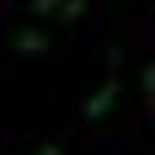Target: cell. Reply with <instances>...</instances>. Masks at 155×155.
I'll return each mask as SVG.
<instances>
[{"instance_id": "2", "label": "cell", "mask_w": 155, "mask_h": 155, "mask_svg": "<svg viewBox=\"0 0 155 155\" xmlns=\"http://www.w3.org/2000/svg\"><path fill=\"white\" fill-rule=\"evenodd\" d=\"M11 48L21 54V59H43V54H48V32H38V27H16Z\"/></svg>"}, {"instance_id": "5", "label": "cell", "mask_w": 155, "mask_h": 155, "mask_svg": "<svg viewBox=\"0 0 155 155\" xmlns=\"http://www.w3.org/2000/svg\"><path fill=\"white\" fill-rule=\"evenodd\" d=\"M27 11H32V16H54V11H59V0H27Z\"/></svg>"}, {"instance_id": "1", "label": "cell", "mask_w": 155, "mask_h": 155, "mask_svg": "<svg viewBox=\"0 0 155 155\" xmlns=\"http://www.w3.org/2000/svg\"><path fill=\"white\" fill-rule=\"evenodd\" d=\"M118 96H123V86H118V70H112V75L102 80V86H96L86 102H80V118H86V123H102V118L118 107Z\"/></svg>"}, {"instance_id": "6", "label": "cell", "mask_w": 155, "mask_h": 155, "mask_svg": "<svg viewBox=\"0 0 155 155\" xmlns=\"http://www.w3.org/2000/svg\"><path fill=\"white\" fill-rule=\"evenodd\" d=\"M32 155H64V144H59V139H48V144H38Z\"/></svg>"}, {"instance_id": "3", "label": "cell", "mask_w": 155, "mask_h": 155, "mask_svg": "<svg viewBox=\"0 0 155 155\" xmlns=\"http://www.w3.org/2000/svg\"><path fill=\"white\" fill-rule=\"evenodd\" d=\"M86 11H91V0H59V11H54V16H59V21H80Z\"/></svg>"}, {"instance_id": "4", "label": "cell", "mask_w": 155, "mask_h": 155, "mask_svg": "<svg viewBox=\"0 0 155 155\" xmlns=\"http://www.w3.org/2000/svg\"><path fill=\"white\" fill-rule=\"evenodd\" d=\"M139 80H144V107L155 112V64H144V75H139Z\"/></svg>"}]
</instances>
